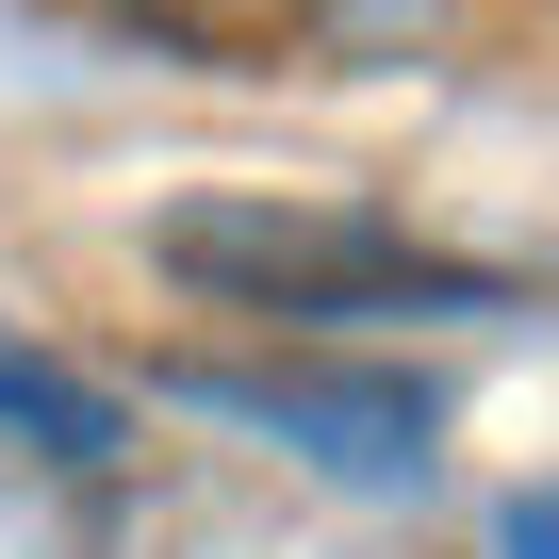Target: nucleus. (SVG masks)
Wrapping results in <instances>:
<instances>
[{"mask_svg": "<svg viewBox=\"0 0 559 559\" xmlns=\"http://www.w3.org/2000/svg\"><path fill=\"white\" fill-rule=\"evenodd\" d=\"M148 263L181 280L198 313H247V330H379V313H493L510 297L493 263H444V247H412L362 198H280V181L165 198L148 214Z\"/></svg>", "mask_w": 559, "mask_h": 559, "instance_id": "1", "label": "nucleus"}, {"mask_svg": "<svg viewBox=\"0 0 559 559\" xmlns=\"http://www.w3.org/2000/svg\"><path fill=\"white\" fill-rule=\"evenodd\" d=\"M493 559H559V477H543V493H510V526H493Z\"/></svg>", "mask_w": 559, "mask_h": 559, "instance_id": "5", "label": "nucleus"}, {"mask_svg": "<svg viewBox=\"0 0 559 559\" xmlns=\"http://www.w3.org/2000/svg\"><path fill=\"white\" fill-rule=\"evenodd\" d=\"M99 17L181 50V67H297V50H330L346 0H99Z\"/></svg>", "mask_w": 559, "mask_h": 559, "instance_id": "3", "label": "nucleus"}, {"mask_svg": "<svg viewBox=\"0 0 559 559\" xmlns=\"http://www.w3.org/2000/svg\"><path fill=\"white\" fill-rule=\"evenodd\" d=\"M0 428H34L50 461H116V395L67 379V362H34L17 330H0Z\"/></svg>", "mask_w": 559, "mask_h": 559, "instance_id": "4", "label": "nucleus"}, {"mask_svg": "<svg viewBox=\"0 0 559 559\" xmlns=\"http://www.w3.org/2000/svg\"><path fill=\"white\" fill-rule=\"evenodd\" d=\"M148 395L297 444V461L346 477V493H412L428 444H444V379H412V362H330V346H280V362H198V346H181V362H148Z\"/></svg>", "mask_w": 559, "mask_h": 559, "instance_id": "2", "label": "nucleus"}]
</instances>
